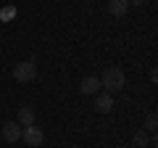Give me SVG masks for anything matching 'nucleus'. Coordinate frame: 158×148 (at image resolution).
<instances>
[{
	"label": "nucleus",
	"mask_w": 158,
	"mask_h": 148,
	"mask_svg": "<svg viewBox=\"0 0 158 148\" xmlns=\"http://www.w3.org/2000/svg\"><path fill=\"white\" fill-rule=\"evenodd\" d=\"M79 93H85V95H98V93H100V80H98V77H85V80L79 82Z\"/></svg>",
	"instance_id": "423d86ee"
},
{
	"label": "nucleus",
	"mask_w": 158,
	"mask_h": 148,
	"mask_svg": "<svg viewBox=\"0 0 158 148\" xmlns=\"http://www.w3.org/2000/svg\"><path fill=\"white\" fill-rule=\"evenodd\" d=\"M16 122L21 127H29V124H34V111L29 106H21L19 108V114H16Z\"/></svg>",
	"instance_id": "6e6552de"
},
{
	"label": "nucleus",
	"mask_w": 158,
	"mask_h": 148,
	"mask_svg": "<svg viewBox=\"0 0 158 148\" xmlns=\"http://www.w3.org/2000/svg\"><path fill=\"white\" fill-rule=\"evenodd\" d=\"M21 140L27 143L29 148H40L42 140H45V135H42V130H40L37 124H29V127H21Z\"/></svg>",
	"instance_id": "7ed1b4c3"
},
{
	"label": "nucleus",
	"mask_w": 158,
	"mask_h": 148,
	"mask_svg": "<svg viewBox=\"0 0 158 148\" xmlns=\"http://www.w3.org/2000/svg\"><path fill=\"white\" fill-rule=\"evenodd\" d=\"M129 11V0H108V13L111 16H124Z\"/></svg>",
	"instance_id": "0eeeda50"
},
{
	"label": "nucleus",
	"mask_w": 158,
	"mask_h": 148,
	"mask_svg": "<svg viewBox=\"0 0 158 148\" xmlns=\"http://www.w3.org/2000/svg\"><path fill=\"white\" fill-rule=\"evenodd\" d=\"M145 3H148V0H129V6H137V8H142Z\"/></svg>",
	"instance_id": "9b49d317"
},
{
	"label": "nucleus",
	"mask_w": 158,
	"mask_h": 148,
	"mask_svg": "<svg viewBox=\"0 0 158 148\" xmlns=\"http://www.w3.org/2000/svg\"><path fill=\"white\" fill-rule=\"evenodd\" d=\"M132 143H135L137 148H145L148 143H150V137H148V132H145V130H137L135 135H132Z\"/></svg>",
	"instance_id": "1a4fd4ad"
},
{
	"label": "nucleus",
	"mask_w": 158,
	"mask_h": 148,
	"mask_svg": "<svg viewBox=\"0 0 158 148\" xmlns=\"http://www.w3.org/2000/svg\"><path fill=\"white\" fill-rule=\"evenodd\" d=\"M113 108V95L111 93H98L95 95V111L98 114H108Z\"/></svg>",
	"instance_id": "39448f33"
},
{
	"label": "nucleus",
	"mask_w": 158,
	"mask_h": 148,
	"mask_svg": "<svg viewBox=\"0 0 158 148\" xmlns=\"http://www.w3.org/2000/svg\"><path fill=\"white\" fill-rule=\"evenodd\" d=\"M124 85H127V77H124V72L118 66H108L106 72H103V80H100V87H106V93H118V90H124Z\"/></svg>",
	"instance_id": "f257e3e1"
},
{
	"label": "nucleus",
	"mask_w": 158,
	"mask_h": 148,
	"mask_svg": "<svg viewBox=\"0 0 158 148\" xmlns=\"http://www.w3.org/2000/svg\"><path fill=\"white\" fill-rule=\"evenodd\" d=\"M156 124H158V116H156V111H150V114L145 116V130L148 132H156Z\"/></svg>",
	"instance_id": "9d476101"
},
{
	"label": "nucleus",
	"mask_w": 158,
	"mask_h": 148,
	"mask_svg": "<svg viewBox=\"0 0 158 148\" xmlns=\"http://www.w3.org/2000/svg\"><path fill=\"white\" fill-rule=\"evenodd\" d=\"M13 80L21 82V85L37 80V63H34V61H21V63H16V69H13Z\"/></svg>",
	"instance_id": "f03ea898"
},
{
	"label": "nucleus",
	"mask_w": 158,
	"mask_h": 148,
	"mask_svg": "<svg viewBox=\"0 0 158 148\" xmlns=\"http://www.w3.org/2000/svg\"><path fill=\"white\" fill-rule=\"evenodd\" d=\"M0 132H3V140H6V143L21 140V124H19V122H6Z\"/></svg>",
	"instance_id": "20e7f679"
}]
</instances>
